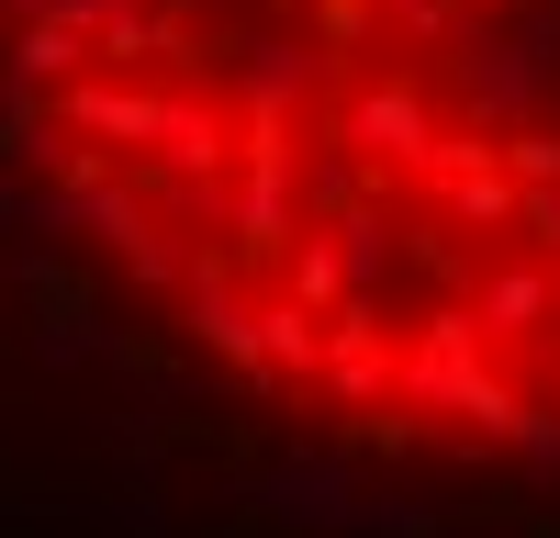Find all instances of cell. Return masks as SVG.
Segmentation results:
<instances>
[{
  "label": "cell",
  "instance_id": "obj_1",
  "mask_svg": "<svg viewBox=\"0 0 560 538\" xmlns=\"http://www.w3.org/2000/svg\"><path fill=\"white\" fill-rule=\"evenodd\" d=\"M0 124L258 404L560 460V0H0Z\"/></svg>",
  "mask_w": 560,
  "mask_h": 538
}]
</instances>
